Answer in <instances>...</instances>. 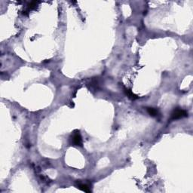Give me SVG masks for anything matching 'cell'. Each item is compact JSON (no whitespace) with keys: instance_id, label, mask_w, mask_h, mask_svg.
Listing matches in <instances>:
<instances>
[{"instance_id":"obj_5","label":"cell","mask_w":193,"mask_h":193,"mask_svg":"<svg viewBox=\"0 0 193 193\" xmlns=\"http://www.w3.org/2000/svg\"><path fill=\"white\" fill-rule=\"evenodd\" d=\"M125 93H126V94L128 96V97L130 99H131V100H136V99H137L138 98V96H136L130 90H129V89H125Z\"/></svg>"},{"instance_id":"obj_4","label":"cell","mask_w":193,"mask_h":193,"mask_svg":"<svg viewBox=\"0 0 193 193\" xmlns=\"http://www.w3.org/2000/svg\"><path fill=\"white\" fill-rule=\"evenodd\" d=\"M146 110H147L148 113L150 115H152V116H158L159 115V111L156 109H155V108L149 107V108L146 109Z\"/></svg>"},{"instance_id":"obj_3","label":"cell","mask_w":193,"mask_h":193,"mask_svg":"<svg viewBox=\"0 0 193 193\" xmlns=\"http://www.w3.org/2000/svg\"><path fill=\"white\" fill-rule=\"evenodd\" d=\"M78 187H79V189H81L83 192H91V189H90L89 186L87 184H84V183H79L78 184Z\"/></svg>"},{"instance_id":"obj_1","label":"cell","mask_w":193,"mask_h":193,"mask_svg":"<svg viewBox=\"0 0 193 193\" xmlns=\"http://www.w3.org/2000/svg\"><path fill=\"white\" fill-rule=\"evenodd\" d=\"M188 116V113L186 110H183L182 109H176L174 110V112L171 113V120H177L179 119L184 117H187Z\"/></svg>"},{"instance_id":"obj_2","label":"cell","mask_w":193,"mask_h":193,"mask_svg":"<svg viewBox=\"0 0 193 193\" xmlns=\"http://www.w3.org/2000/svg\"><path fill=\"white\" fill-rule=\"evenodd\" d=\"M72 143L77 146H82V138H81L79 131H76V133H74V134L72 137Z\"/></svg>"},{"instance_id":"obj_6","label":"cell","mask_w":193,"mask_h":193,"mask_svg":"<svg viewBox=\"0 0 193 193\" xmlns=\"http://www.w3.org/2000/svg\"><path fill=\"white\" fill-rule=\"evenodd\" d=\"M39 2H32L31 3H30L29 5H28V10H31V9H33V8H35L36 6H37V4H38Z\"/></svg>"}]
</instances>
